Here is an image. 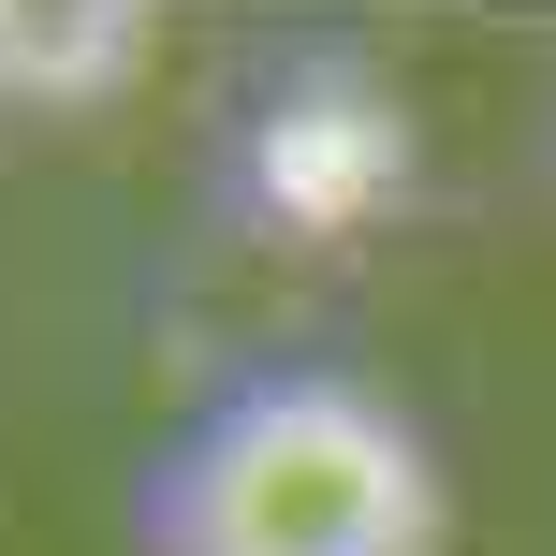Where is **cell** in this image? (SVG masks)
I'll return each mask as SVG.
<instances>
[{"mask_svg":"<svg viewBox=\"0 0 556 556\" xmlns=\"http://www.w3.org/2000/svg\"><path fill=\"white\" fill-rule=\"evenodd\" d=\"M132 556H454V469L366 366H250L132 469Z\"/></svg>","mask_w":556,"mask_h":556,"instance_id":"6da1fadb","label":"cell"}]
</instances>
